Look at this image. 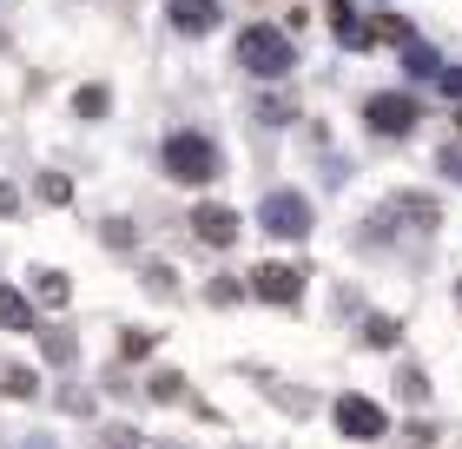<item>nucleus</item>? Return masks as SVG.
Here are the masks:
<instances>
[{"instance_id": "obj_1", "label": "nucleus", "mask_w": 462, "mask_h": 449, "mask_svg": "<svg viewBox=\"0 0 462 449\" xmlns=\"http://www.w3.org/2000/svg\"><path fill=\"white\" fill-rule=\"evenodd\" d=\"M159 165H165V179H179V185H205V179H218V145L205 139V133H172L165 139V153H159Z\"/></svg>"}, {"instance_id": "obj_2", "label": "nucleus", "mask_w": 462, "mask_h": 449, "mask_svg": "<svg viewBox=\"0 0 462 449\" xmlns=\"http://www.w3.org/2000/svg\"><path fill=\"white\" fill-rule=\"evenodd\" d=\"M238 67L258 73V80H284L291 67H298L291 33H278V27H245V33H238Z\"/></svg>"}, {"instance_id": "obj_3", "label": "nucleus", "mask_w": 462, "mask_h": 449, "mask_svg": "<svg viewBox=\"0 0 462 449\" xmlns=\"http://www.w3.org/2000/svg\"><path fill=\"white\" fill-rule=\"evenodd\" d=\"M264 231H278V239H304L310 231V205L298 192H264Z\"/></svg>"}, {"instance_id": "obj_4", "label": "nucleus", "mask_w": 462, "mask_h": 449, "mask_svg": "<svg viewBox=\"0 0 462 449\" xmlns=\"http://www.w3.org/2000/svg\"><path fill=\"white\" fill-rule=\"evenodd\" d=\"M370 133H383V139H396V133H410V119H416V99L410 93H376L370 106Z\"/></svg>"}, {"instance_id": "obj_5", "label": "nucleus", "mask_w": 462, "mask_h": 449, "mask_svg": "<svg viewBox=\"0 0 462 449\" xmlns=\"http://www.w3.org/2000/svg\"><path fill=\"white\" fill-rule=\"evenodd\" d=\"M337 430L344 436H383V410H376L370 397H344L337 403Z\"/></svg>"}, {"instance_id": "obj_6", "label": "nucleus", "mask_w": 462, "mask_h": 449, "mask_svg": "<svg viewBox=\"0 0 462 449\" xmlns=\"http://www.w3.org/2000/svg\"><path fill=\"white\" fill-rule=\"evenodd\" d=\"M251 291H258V297H278V304H291V297L304 291V277L291 271V265H258V271H251Z\"/></svg>"}, {"instance_id": "obj_7", "label": "nucleus", "mask_w": 462, "mask_h": 449, "mask_svg": "<svg viewBox=\"0 0 462 449\" xmlns=\"http://www.w3.org/2000/svg\"><path fill=\"white\" fill-rule=\"evenodd\" d=\"M192 231H199L205 245H231V239H238V211H225V205H199V211H192Z\"/></svg>"}, {"instance_id": "obj_8", "label": "nucleus", "mask_w": 462, "mask_h": 449, "mask_svg": "<svg viewBox=\"0 0 462 449\" xmlns=\"http://www.w3.org/2000/svg\"><path fill=\"white\" fill-rule=\"evenodd\" d=\"M165 14H172L179 33H205L218 27V0H165Z\"/></svg>"}, {"instance_id": "obj_9", "label": "nucleus", "mask_w": 462, "mask_h": 449, "mask_svg": "<svg viewBox=\"0 0 462 449\" xmlns=\"http://www.w3.org/2000/svg\"><path fill=\"white\" fill-rule=\"evenodd\" d=\"M0 331H33V311L20 291H0Z\"/></svg>"}, {"instance_id": "obj_10", "label": "nucleus", "mask_w": 462, "mask_h": 449, "mask_svg": "<svg viewBox=\"0 0 462 449\" xmlns=\"http://www.w3.org/2000/svg\"><path fill=\"white\" fill-rule=\"evenodd\" d=\"M337 40H344V47H370L376 27H364V20H356L350 7H337Z\"/></svg>"}, {"instance_id": "obj_11", "label": "nucleus", "mask_w": 462, "mask_h": 449, "mask_svg": "<svg viewBox=\"0 0 462 449\" xmlns=\"http://www.w3.org/2000/svg\"><path fill=\"white\" fill-rule=\"evenodd\" d=\"M106 106H113V93H106V87H87V93L73 99V113H79V119H99Z\"/></svg>"}, {"instance_id": "obj_12", "label": "nucleus", "mask_w": 462, "mask_h": 449, "mask_svg": "<svg viewBox=\"0 0 462 449\" xmlns=\"http://www.w3.org/2000/svg\"><path fill=\"white\" fill-rule=\"evenodd\" d=\"M40 297H47V304H67V277H60V271H40Z\"/></svg>"}, {"instance_id": "obj_13", "label": "nucleus", "mask_w": 462, "mask_h": 449, "mask_svg": "<svg viewBox=\"0 0 462 449\" xmlns=\"http://www.w3.org/2000/svg\"><path fill=\"white\" fill-rule=\"evenodd\" d=\"M0 390H7V397H33V370H7V377H0Z\"/></svg>"}, {"instance_id": "obj_14", "label": "nucleus", "mask_w": 462, "mask_h": 449, "mask_svg": "<svg viewBox=\"0 0 462 449\" xmlns=\"http://www.w3.org/2000/svg\"><path fill=\"white\" fill-rule=\"evenodd\" d=\"M443 165H449V173L462 179V145H449V153H443Z\"/></svg>"}, {"instance_id": "obj_15", "label": "nucleus", "mask_w": 462, "mask_h": 449, "mask_svg": "<svg viewBox=\"0 0 462 449\" xmlns=\"http://www.w3.org/2000/svg\"><path fill=\"white\" fill-rule=\"evenodd\" d=\"M20 199H14V185H0V211H14Z\"/></svg>"}]
</instances>
